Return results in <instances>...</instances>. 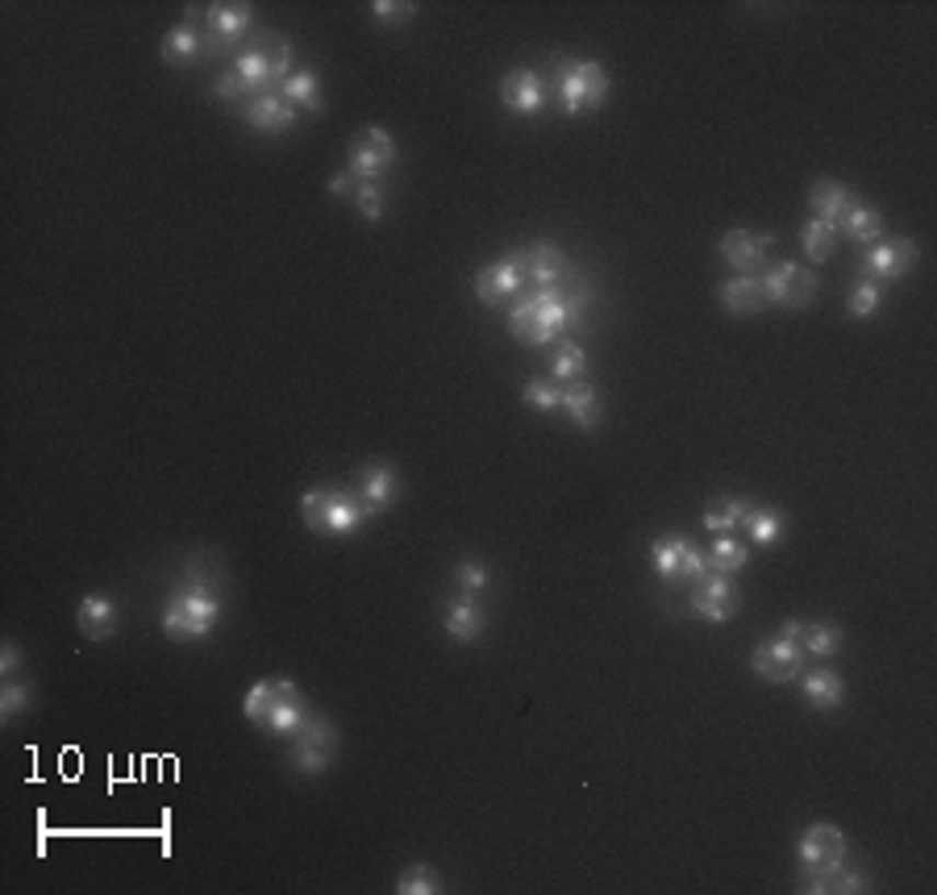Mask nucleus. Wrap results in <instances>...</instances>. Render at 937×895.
I'll return each mask as SVG.
<instances>
[{"mask_svg": "<svg viewBox=\"0 0 937 895\" xmlns=\"http://www.w3.org/2000/svg\"><path fill=\"white\" fill-rule=\"evenodd\" d=\"M509 330L525 346H550L562 333L571 330V312H567V296L559 288H525L513 312H509Z\"/></svg>", "mask_w": 937, "mask_h": 895, "instance_id": "obj_1", "label": "nucleus"}, {"mask_svg": "<svg viewBox=\"0 0 937 895\" xmlns=\"http://www.w3.org/2000/svg\"><path fill=\"white\" fill-rule=\"evenodd\" d=\"M300 517L309 525L312 533H325V538H346L358 525H367L372 513L367 504L354 496V492H342V487H312L300 496Z\"/></svg>", "mask_w": 937, "mask_h": 895, "instance_id": "obj_2", "label": "nucleus"}, {"mask_svg": "<svg viewBox=\"0 0 937 895\" xmlns=\"http://www.w3.org/2000/svg\"><path fill=\"white\" fill-rule=\"evenodd\" d=\"M221 621V600L208 587H187L163 608V633L171 642H201Z\"/></svg>", "mask_w": 937, "mask_h": 895, "instance_id": "obj_3", "label": "nucleus"}, {"mask_svg": "<svg viewBox=\"0 0 937 895\" xmlns=\"http://www.w3.org/2000/svg\"><path fill=\"white\" fill-rule=\"evenodd\" d=\"M555 88H559L562 113L580 117V113H592L608 101V71L592 59H559L555 62Z\"/></svg>", "mask_w": 937, "mask_h": 895, "instance_id": "obj_4", "label": "nucleus"}, {"mask_svg": "<svg viewBox=\"0 0 937 895\" xmlns=\"http://www.w3.org/2000/svg\"><path fill=\"white\" fill-rule=\"evenodd\" d=\"M650 559H654V571L663 575V583H671V587H692V583L705 580L708 571L705 550L692 538H684V533L654 538L650 541Z\"/></svg>", "mask_w": 937, "mask_h": 895, "instance_id": "obj_5", "label": "nucleus"}, {"mask_svg": "<svg viewBox=\"0 0 937 895\" xmlns=\"http://www.w3.org/2000/svg\"><path fill=\"white\" fill-rule=\"evenodd\" d=\"M396 163V142L388 129H379V125H367V129H358L351 142V171L358 184H379Z\"/></svg>", "mask_w": 937, "mask_h": 895, "instance_id": "obj_6", "label": "nucleus"}, {"mask_svg": "<svg viewBox=\"0 0 937 895\" xmlns=\"http://www.w3.org/2000/svg\"><path fill=\"white\" fill-rule=\"evenodd\" d=\"M288 758L300 774H321V770H330V762L338 758V728H333L325 716H309L305 728L292 737Z\"/></svg>", "mask_w": 937, "mask_h": 895, "instance_id": "obj_7", "label": "nucleus"}, {"mask_svg": "<svg viewBox=\"0 0 937 895\" xmlns=\"http://www.w3.org/2000/svg\"><path fill=\"white\" fill-rule=\"evenodd\" d=\"M758 284H763V296L779 309H804L816 296V275L804 271V263H791V259L775 263Z\"/></svg>", "mask_w": 937, "mask_h": 895, "instance_id": "obj_8", "label": "nucleus"}, {"mask_svg": "<svg viewBox=\"0 0 937 895\" xmlns=\"http://www.w3.org/2000/svg\"><path fill=\"white\" fill-rule=\"evenodd\" d=\"M750 666H754V675L767 679V684H788V679L800 675V666H804V645H800V638H791V633L767 638V642L754 645Z\"/></svg>", "mask_w": 937, "mask_h": 895, "instance_id": "obj_9", "label": "nucleus"}, {"mask_svg": "<svg viewBox=\"0 0 937 895\" xmlns=\"http://www.w3.org/2000/svg\"><path fill=\"white\" fill-rule=\"evenodd\" d=\"M738 604H742V596H738V587L721 571H705V580L692 583V612L705 617V621L725 624L738 612Z\"/></svg>", "mask_w": 937, "mask_h": 895, "instance_id": "obj_10", "label": "nucleus"}, {"mask_svg": "<svg viewBox=\"0 0 937 895\" xmlns=\"http://www.w3.org/2000/svg\"><path fill=\"white\" fill-rule=\"evenodd\" d=\"M916 263V242L913 238H879L867 259H862V275L871 284H892L904 271H913Z\"/></svg>", "mask_w": 937, "mask_h": 895, "instance_id": "obj_11", "label": "nucleus"}, {"mask_svg": "<svg viewBox=\"0 0 937 895\" xmlns=\"http://www.w3.org/2000/svg\"><path fill=\"white\" fill-rule=\"evenodd\" d=\"M250 30V4H208L205 9V55H226Z\"/></svg>", "mask_w": 937, "mask_h": 895, "instance_id": "obj_12", "label": "nucleus"}, {"mask_svg": "<svg viewBox=\"0 0 937 895\" xmlns=\"http://www.w3.org/2000/svg\"><path fill=\"white\" fill-rule=\"evenodd\" d=\"M521 291H525V275H521L517 254H509V259H500V263H492V267H483L476 275V296L488 309H500V305L517 300Z\"/></svg>", "mask_w": 937, "mask_h": 895, "instance_id": "obj_13", "label": "nucleus"}, {"mask_svg": "<svg viewBox=\"0 0 937 895\" xmlns=\"http://www.w3.org/2000/svg\"><path fill=\"white\" fill-rule=\"evenodd\" d=\"M312 712L309 704H305V696H300V687L292 684V679H275V704H271L267 712V733H275V737H296L300 728H305V721H309Z\"/></svg>", "mask_w": 937, "mask_h": 895, "instance_id": "obj_14", "label": "nucleus"}, {"mask_svg": "<svg viewBox=\"0 0 937 895\" xmlns=\"http://www.w3.org/2000/svg\"><path fill=\"white\" fill-rule=\"evenodd\" d=\"M500 104H504L509 113H517V117H534V113L546 108V83H541L538 71L517 67V71H509V76L500 80Z\"/></svg>", "mask_w": 937, "mask_h": 895, "instance_id": "obj_15", "label": "nucleus"}, {"mask_svg": "<svg viewBox=\"0 0 937 895\" xmlns=\"http://www.w3.org/2000/svg\"><path fill=\"white\" fill-rule=\"evenodd\" d=\"M767 250H775V238L770 233H750V229H729L721 238V259L738 275H750V271L767 267Z\"/></svg>", "mask_w": 937, "mask_h": 895, "instance_id": "obj_16", "label": "nucleus"}, {"mask_svg": "<svg viewBox=\"0 0 937 895\" xmlns=\"http://www.w3.org/2000/svg\"><path fill=\"white\" fill-rule=\"evenodd\" d=\"M796 853H800L804 871H821V867L846 858V833L837 829V825H809L804 837H800V846H796Z\"/></svg>", "mask_w": 937, "mask_h": 895, "instance_id": "obj_17", "label": "nucleus"}, {"mask_svg": "<svg viewBox=\"0 0 937 895\" xmlns=\"http://www.w3.org/2000/svg\"><path fill=\"white\" fill-rule=\"evenodd\" d=\"M521 275H525V288H559L562 271H567V259L555 242H538V246L517 250Z\"/></svg>", "mask_w": 937, "mask_h": 895, "instance_id": "obj_18", "label": "nucleus"}, {"mask_svg": "<svg viewBox=\"0 0 937 895\" xmlns=\"http://www.w3.org/2000/svg\"><path fill=\"white\" fill-rule=\"evenodd\" d=\"M242 117H247V125L254 129V134H288L292 125L300 122V117H296V108H292L279 92L250 96V101L242 104Z\"/></svg>", "mask_w": 937, "mask_h": 895, "instance_id": "obj_19", "label": "nucleus"}, {"mask_svg": "<svg viewBox=\"0 0 937 895\" xmlns=\"http://www.w3.org/2000/svg\"><path fill=\"white\" fill-rule=\"evenodd\" d=\"M358 500L367 504V513L379 517V513H388L400 496V475H396L392 462H367L363 471H358Z\"/></svg>", "mask_w": 937, "mask_h": 895, "instance_id": "obj_20", "label": "nucleus"}, {"mask_svg": "<svg viewBox=\"0 0 937 895\" xmlns=\"http://www.w3.org/2000/svg\"><path fill=\"white\" fill-rule=\"evenodd\" d=\"M800 887L812 895H854V892H867V874L854 871L850 862L842 858V862H830V867H821V871H804V883H800Z\"/></svg>", "mask_w": 937, "mask_h": 895, "instance_id": "obj_21", "label": "nucleus"}, {"mask_svg": "<svg viewBox=\"0 0 937 895\" xmlns=\"http://www.w3.org/2000/svg\"><path fill=\"white\" fill-rule=\"evenodd\" d=\"M159 55H163L167 67H192V62L205 55V30L196 21L175 25L163 38V46H159Z\"/></svg>", "mask_w": 937, "mask_h": 895, "instance_id": "obj_22", "label": "nucleus"}, {"mask_svg": "<svg viewBox=\"0 0 937 895\" xmlns=\"http://www.w3.org/2000/svg\"><path fill=\"white\" fill-rule=\"evenodd\" d=\"M854 205L850 187L837 184V180H816L809 192V208L816 221H825V226H842V217H846V208Z\"/></svg>", "mask_w": 937, "mask_h": 895, "instance_id": "obj_23", "label": "nucleus"}, {"mask_svg": "<svg viewBox=\"0 0 937 895\" xmlns=\"http://www.w3.org/2000/svg\"><path fill=\"white\" fill-rule=\"evenodd\" d=\"M76 617H80V633L88 642H108L117 633V604L108 596H83Z\"/></svg>", "mask_w": 937, "mask_h": 895, "instance_id": "obj_24", "label": "nucleus"}, {"mask_svg": "<svg viewBox=\"0 0 937 895\" xmlns=\"http://www.w3.org/2000/svg\"><path fill=\"white\" fill-rule=\"evenodd\" d=\"M800 687H804V700H809L816 712L842 708V700H846V684H842V675H837V670H830V666H816V670H809Z\"/></svg>", "mask_w": 937, "mask_h": 895, "instance_id": "obj_25", "label": "nucleus"}, {"mask_svg": "<svg viewBox=\"0 0 937 895\" xmlns=\"http://www.w3.org/2000/svg\"><path fill=\"white\" fill-rule=\"evenodd\" d=\"M721 305L733 317H754V312L767 305V296H763V284L754 275H733V279L721 284Z\"/></svg>", "mask_w": 937, "mask_h": 895, "instance_id": "obj_26", "label": "nucleus"}, {"mask_svg": "<svg viewBox=\"0 0 937 895\" xmlns=\"http://www.w3.org/2000/svg\"><path fill=\"white\" fill-rule=\"evenodd\" d=\"M483 624H488V617H483V608L476 604V596H458V600H450V608H446V633H450L455 642H479Z\"/></svg>", "mask_w": 937, "mask_h": 895, "instance_id": "obj_27", "label": "nucleus"}, {"mask_svg": "<svg viewBox=\"0 0 937 895\" xmlns=\"http://www.w3.org/2000/svg\"><path fill=\"white\" fill-rule=\"evenodd\" d=\"M562 413L571 416L580 429H596L601 425V392L592 383H571L562 388Z\"/></svg>", "mask_w": 937, "mask_h": 895, "instance_id": "obj_28", "label": "nucleus"}, {"mask_svg": "<svg viewBox=\"0 0 937 895\" xmlns=\"http://www.w3.org/2000/svg\"><path fill=\"white\" fill-rule=\"evenodd\" d=\"M279 96H284L292 108L325 113V96H321V80H317V71H292L288 80L279 83Z\"/></svg>", "mask_w": 937, "mask_h": 895, "instance_id": "obj_29", "label": "nucleus"}, {"mask_svg": "<svg viewBox=\"0 0 937 895\" xmlns=\"http://www.w3.org/2000/svg\"><path fill=\"white\" fill-rule=\"evenodd\" d=\"M837 233H846L850 242H862V246H875V242L883 238V217H879V208L858 205V200H854V205L846 208V217H842Z\"/></svg>", "mask_w": 937, "mask_h": 895, "instance_id": "obj_30", "label": "nucleus"}, {"mask_svg": "<svg viewBox=\"0 0 937 895\" xmlns=\"http://www.w3.org/2000/svg\"><path fill=\"white\" fill-rule=\"evenodd\" d=\"M708 571H721V575H733L750 562L746 541H738V533H712V546H708Z\"/></svg>", "mask_w": 937, "mask_h": 895, "instance_id": "obj_31", "label": "nucleus"}, {"mask_svg": "<svg viewBox=\"0 0 937 895\" xmlns=\"http://www.w3.org/2000/svg\"><path fill=\"white\" fill-rule=\"evenodd\" d=\"M233 76L247 83L250 96H263V92H271V83H275V80H271L267 59H263V50H259V46H250L247 55H238V59H233Z\"/></svg>", "mask_w": 937, "mask_h": 895, "instance_id": "obj_32", "label": "nucleus"}, {"mask_svg": "<svg viewBox=\"0 0 937 895\" xmlns=\"http://www.w3.org/2000/svg\"><path fill=\"white\" fill-rule=\"evenodd\" d=\"M742 529L750 533L754 546H779V538H784V513H779V508H754V504H750Z\"/></svg>", "mask_w": 937, "mask_h": 895, "instance_id": "obj_33", "label": "nucleus"}, {"mask_svg": "<svg viewBox=\"0 0 937 895\" xmlns=\"http://www.w3.org/2000/svg\"><path fill=\"white\" fill-rule=\"evenodd\" d=\"M583 371H587V354H583L575 342H559V346H555V358H550V379L567 388V383H580Z\"/></svg>", "mask_w": 937, "mask_h": 895, "instance_id": "obj_34", "label": "nucleus"}, {"mask_svg": "<svg viewBox=\"0 0 937 895\" xmlns=\"http://www.w3.org/2000/svg\"><path fill=\"white\" fill-rule=\"evenodd\" d=\"M446 892V883H442V874L434 867H425V862H413V867H404L400 879H396V895H437Z\"/></svg>", "mask_w": 937, "mask_h": 895, "instance_id": "obj_35", "label": "nucleus"}, {"mask_svg": "<svg viewBox=\"0 0 937 895\" xmlns=\"http://www.w3.org/2000/svg\"><path fill=\"white\" fill-rule=\"evenodd\" d=\"M800 246L809 254V263H830V254L837 250V229L812 217L809 226L800 229Z\"/></svg>", "mask_w": 937, "mask_h": 895, "instance_id": "obj_36", "label": "nucleus"}, {"mask_svg": "<svg viewBox=\"0 0 937 895\" xmlns=\"http://www.w3.org/2000/svg\"><path fill=\"white\" fill-rule=\"evenodd\" d=\"M521 400H525V409H534V413H559L562 409V383L534 375V379L521 388Z\"/></svg>", "mask_w": 937, "mask_h": 895, "instance_id": "obj_37", "label": "nucleus"}, {"mask_svg": "<svg viewBox=\"0 0 937 895\" xmlns=\"http://www.w3.org/2000/svg\"><path fill=\"white\" fill-rule=\"evenodd\" d=\"M750 504L746 500H721L705 513V529L708 533H738V525L746 520Z\"/></svg>", "mask_w": 937, "mask_h": 895, "instance_id": "obj_38", "label": "nucleus"}, {"mask_svg": "<svg viewBox=\"0 0 937 895\" xmlns=\"http://www.w3.org/2000/svg\"><path fill=\"white\" fill-rule=\"evenodd\" d=\"M800 645H804V654H812V658H833L837 645H842V629H837V624H825V621H812V624H804Z\"/></svg>", "mask_w": 937, "mask_h": 895, "instance_id": "obj_39", "label": "nucleus"}, {"mask_svg": "<svg viewBox=\"0 0 937 895\" xmlns=\"http://www.w3.org/2000/svg\"><path fill=\"white\" fill-rule=\"evenodd\" d=\"M259 50H263V59H267L271 67V80L275 83H284L292 76V46L284 34H263V38L254 42Z\"/></svg>", "mask_w": 937, "mask_h": 895, "instance_id": "obj_40", "label": "nucleus"}, {"mask_svg": "<svg viewBox=\"0 0 937 895\" xmlns=\"http://www.w3.org/2000/svg\"><path fill=\"white\" fill-rule=\"evenodd\" d=\"M275 704V679H259V684L247 691V700H242V712H247L250 725H267V712Z\"/></svg>", "mask_w": 937, "mask_h": 895, "instance_id": "obj_41", "label": "nucleus"}, {"mask_svg": "<svg viewBox=\"0 0 937 895\" xmlns=\"http://www.w3.org/2000/svg\"><path fill=\"white\" fill-rule=\"evenodd\" d=\"M30 704H34V691L25 684H18V679H4V691H0V716H4V725L18 721Z\"/></svg>", "mask_w": 937, "mask_h": 895, "instance_id": "obj_42", "label": "nucleus"}, {"mask_svg": "<svg viewBox=\"0 0 937 895\" xmlns=\"http://www.w3.org/2000/svg\"><path fill=\"white\" fill-rule=\"evenodd\" d=\"M879 305H883V284H871V279H862V284H858V288L850 291V317H858V321L875 317V312H879Z\"/></svg>", "mask_w": 937, "mask_h": 895, "instance_id": "obj_43", "label": "nucleus"}, {"mask_svg": "<svg viewBox=\"0 0 937 895\" xmlns=\"http://www.w3.org/2000/svg\"><path fill=\"white\" fill-rule=\"evenodd\" d=\"M455 583H458V592L462 596H479L483 587H488V566L479 559H462L455 566Z\"/></svg>", "mask_w": 937, "mask_h": 895, "instance_id": "obj_44", "label": "nucleus"}, {"mask_svg": "<svg viewBox=\"0 0 937 895\" xmlns=\"http://www.w3.org/2000/svg\"><path fill=\"white\" fill-rule=\"evenodd\" d=\"M354 205L363 221H379L384 217V184H358L354 187Z\"/></svg>", "mask_w": 937, "mask_h": 895, "instance_id": "obj_45", "label": "nucleus"}, {"mask_svg": "<svg viewBox=\"0 0 937 895\" xmlns=\"http://www.w3.org/2000/svg\"><path fill=\"white\" fill-rule=\"evenodd\" d=\"M413 4H400V0H375L372 4V18L379 25H404V21H413Z\"/></svg>", "mask_w": 937, "mask_h": 895, "instance_id": "obj_46", "label": "nucleus"}, {"mask_svg": "<svg viewBox=\"0 0 937 895\" xmlns=\"http://www.w3.org/2000/svg\"><path fill=\"white\" fill-rule=\"evenodd\" d=\"M213 96H217V101H242V104L250 101L247 83L233 76V67H226V71L217 76V83H213Z\"/></svg>", "mask_w": 937, "mask_h": 895, "instance_id": "obj_47", "label": "nucleus"}, {"mask_svg": "<svg viewBox=\"0 0 937 895\" xmlns=\"http://www.w3.org/2000/svg\"><path fill=\"white\" fill-rule=\"evenodd\" d=\"M18 670H21V645L4 642V650H0V675H4V679H13Z\"/></svg>", "mask_w": 937, "mask_h": 895, "instance_id": "obj_48", "label": "nucleus"}, {"mask_svg": "<svg viewBox=\"0 0 937 895\" xmlns=\"http://www.w3.org/2000/svg\"><path fill=\"white\" fill-rule=\"evenodd\" d=\"M330 196H354V187H358V180H354L351 171H338V175H330Z\"/></svg>", "mask_w": 937, "mask_h": 895, "instance_id": "obj_49", "label": "nucleus"}]
</instances>
